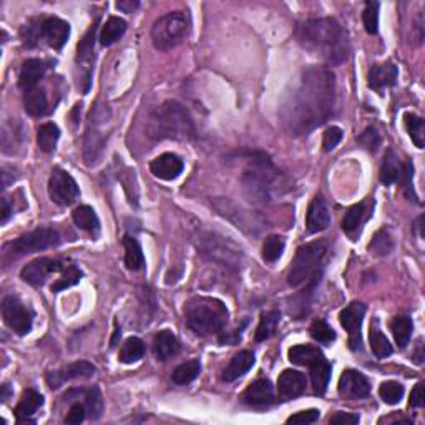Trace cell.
I'll list each match as a JSON object with an SVG mask.
<instances>
[{
	"instance_id": "1",
	"label": "cell",
	"mask_w": 425,
	"mask_h": 425,
	"mask_svg": "<svg viewBox=\"0 0 425 425\" xmlns=\"http://www.w3.org/2000/svg\"><path fill=\"white\" fill-rule=\"evenodd\" d=\"M336 110V77L329 69L301 71L281 107V121L291 135H307L326 123Z\"/></svg>"
},
{
	"instance_id": "2",
	"label": "cell",
	"mask_w": 425,
	"mask_h": 425,
	"mask_svg": "<svg viewBox=\"0 0 425 425\" xmlns=\"http://www.w3.org/2000/svg\"><path fill=\"white\" fill-rule=\"evenodd\" d=\"M297 42L315 57L329 65H340L351 55V42L347 32L336 19H309L297 27Z\"/></svg>"
},
{
	"instance_id": "3",
	"label": "cell",
	"mask_w": 425,
	"mask_h": 425,
	"mask_svg": "<svg viewBox=\"0 0 425 425\" xmlns=\"http://www.w3.org/2000/svg\"><path fill=\"white\" fill-rule=\"evenodd\" d=\"M146 135L155 141H191L196 137V126L187 107L176 100H168L150 115Z\"/></svg>"
},
{
	"instance_id": "4",
	"label": "cell",
	"mask_w": 425,
	"mask_h": 425,
	"mask_svg": "<svg viewBox=\"0 0 425 425\" xmlns=\"http://www.w3.org/2000/svg\"><path fill=\"white\" fill-rule=\"evenodd\" d=\"M184 315H187L189 329L196 336L206 338V336L218 334L225 329L229 313L220 300L200 296L188 302Z\"/></svg>"
},
{
	"instance_id": "5",
	"label": "cell",
	"mask_w": 425,
	"mask_h": 425,
	"mask_svg": "<svg viewBox=\"0 0 425 425\" xmlns=\"http://www.w3.org/2000/svg\"><path fill=\"white\" fill-rule=\"evenodd\" d=\"M327 256V243L319 239L302 244L294 256L291 269L288 275V283L293 288H309L319 281L322 275L324 263Z\"/></svg>"
},
{
	"instance_id": "6",
	"label": "cell",
	"mask_w": 425,
	"mask_h": 425,
	"mask_svg": "<svg viewBox=\"0 0 425 425\" xmlns=\"http://www.w3.org/2000/svg\"><path fill=\"white\" fill-rule=\"evenodd\" d=\"M277 182H281V173L268 155L252 153L243 173V183L250 196L256 201H269L277 189Z\"/></svg>"
},
{
	"instance_id": "7",
	"label": "cell",
	"mask_w": 425,
	"mask_h": 425,
	"mask_svg": "<svg viewBox=\"0 0 425 425\" xmlns=\"http://www.w3.org/2000/svg\"><path fill=\"white\" fill-rule=\"evenodd\" d=\"M288 357L293 364L307 365L311 369V379H313V389L315 394L322 395L326 392L332 365L318 347L309 346V344H297V346L289 349Z\"/></svg>"
},
{
	"instance_id": "8",
	"label": "cell",
	"mask_w": 425,
	"mask_h": 425,
	"mask_svg": "<svg viewBox=\"0 0 425 425\" xmlns=\"http://www.w3.org/2000/svg\"><path fill=\"white\" fill-rule=\"evenodd\" d=\"M189 24L183 12H170L159 17L151 28V40L158 50H171L183 44L188 37Z\"/></svg>"
},
{
	"instance_id": "9",
	"label": "cell",
	"mask_w": 425,
	"mask_h": 425,
	"mask_svg": "<svg viewBox=\"0 0 425 425\" xmlns=\"http://www.w3.org/2000/svg\"><path fill=\"white\" fill-rule=\"evenodd\" d=\"M198 250L209 261L225 264L228 268H239L243 261V251L226 238L214 233H200L196 236Z\"/></svg>"
},
{
	"instance_id": "10",
	"label": "cell",
	"mask_w": 425,
	"mask_h": 425,
	"mask_svg": "<svg viewBox=\"0 0 425 425\" xmlns=\"http://www.w3.org/2000/svg\"><path fill=\"white\" fill-rule=\"evenodd\" d=\"M62 243V236L57 229L53 228H37L31 233L22 234L14 241H10L6 246V252L12 258H20V256L31 254V252H39L57 248Z\"/></svg>"
},
{
	"instance_id": "11",
	"label": "cell",
	"mask_w": 425,
	"mask_h": 425,
	"mask_svg": "<svg viewBox=\"0 0 425 425\" xmlns=\"http://www.w3.org/2000/svg\"><path fill=\"white\" fill-rule=\"evenodd\" d=\"M2 318L3 322L10 327L15 334L25 336L32 331L33 314L28 307L17 296H7L2 301Z\"/></svg>"
},
{
	"instance_id": "12",
	"label": "cell",
	"mask_w": 425,
	"mask_h": 425,
	"mask_svg": "<svg viewBox=\"0 0 425 425\" xmlns=\"http://www.w3.org/2000/svg\"><path fill=\"white\" fill-rule=\"evenodd\" d=\"M49 195L52 198L53 203L60 206H69L75 203L80 195V189L73 176L67 173L65 170L55 168L52 171V176L49 180Z\"/></svg>"
},
{
	"instance_id": "13",
	"label": "cell",
	"mask_w": 425,
	"mask_h": 425,
	"mask_svg": "<svg viewBox=\"0 0 425 425\" xmlns=\"http://www.w3.org/2000/svg\"><path fill=\"white\" fill-rule=\"evenodd\" d=\"M365 314V306L363 302H351L344 307L339 314L340 326L349 332V346L352 351L363 349V319Z\"/></svg>"
},
{
	"instance_id": "14",
	"label": "cell",
	"mask_w": 425,
	"mask_h": 425,
	"mask_svg": "<svg viewBox=\"0 0 425 425\" xmlns=\"http://www.w3.org/2000/svg\"><path fill=\"white\" fill-rule=\"evenodd\" d=\"M372 209H374V201L365 200L363 203L351 206L347 209V213L342 218V229L352 241H356L357 238L363 233V226L372 218Z\"/></svg>"
},
{
	"instance_id": "15",
	"label": "cell",
	"mask_w": 425,
	"mask_h": 425,
	"mask_svg": "<svg viewBox=\"0 0 425 425\" xmlns=\"http://www.w3.org/2000/svg\"><path fill=\"white\" fill-rule=\"evenodd\" d=\"M67 266H63L62 261L58 259H52V258H39L35 261H32V263H28L27 266L22 269V272H20V276H22V279L27 284L31 286H42L45 283V279L50 275H53V272L62 271V269H65Z\"/></svg>"
},
{
	"instance_id": "16",
	"label": "cell",
	"mask_w": 425,
	"mask_h": 425,
	"mask_svg": "<svg viewBox=\"0 0 425 425\" xmlns=\"http://www.w3.org/2000/svg\"><path fill=\"white\" fill-rule=\"evenodd\" d=\"M95 372H96V369L94 364L87 363V361H78V363L69 364V365H65V367L49 372L47 384L50 389L57 390V389H60L65 382L73 381V379L92 377Z\"/></svg>"
},
{
	"instance_id": "17",
	"label": "cell",
	"mask_w": 425,
	"mask_h": 425,
	"mask_svg": "<svg viewBox=\"0 0 425 425\" xmlns=\"http://www.w3.org/2000/svg\"><path fill=\"white\" fill-rule=\"evenodd\" d=\"M338 392L344 399H364L370 392V384L364 374L354 369H346L339 377Z\"/></svg>"
},
{
	"instance_id": "18",
	"label": "cell",
	"mask_w": 425,
	"mask_h": 425,
	"mask_svg": "<svg viewBox=\"0 0 425 425\" xmlns=\"http://www.w3.org/2000/svg\"><path fill=\"white\" fill-rule=\"evenodd\" d=\"M96 25H98V19L95 20V24L88 28L82 40H80L77 47V65L80 69H83V78L82 82H85V94L90 88V78H92V65L95 60V35H96Z\"/></svg>"
},
{
	"instance_id": "19",
	"label": "cell",
	"mask_w": 425,
	"mask_h": 425,
	"mask_svg": "<svg viewBox=\"0 0 425 425\" xmlns=\"http://www.w3.org/2000/svg\"><path fill=\"white\" fill-rule=\"evenodd\" d=\"M40 32L50 47L60 50L70 37V25L58 17H45L40 20Z\"/></svg>"
},
{
	"instance_id": "20",
	"label": "cell",
	"mask_w": 425,
	"mask_h": 425,
	"mask_svg": "<svg viewBox=\"0 0 425 425\" xmlns=\"http://www.w3.org/2000/svg\"><path fill=\"white\" fill-rule=\"evenodd\" d=\"M183 159L175 153H163L151 162L150 170L157 178L165 182H173L183 173Z\"/></svg>"
},
{
	"instance_id": "21",
	"label": "cell",
	"mask_w": 425,
	"mask_h": 425,
	"mask_svg": "<svg viewBox=\"0 0 425 425\" xmlns=\"http://www.w3.org/2000/svg\"><path fill=\"white\" fill-rule=\"evenodd\" d=\"M397 77H399V70L392 62L377 63V65L370 67L369 70L367 75L369 88H372V90L381 94V92H384L385 88L394 87L395 82H397Z\"/></svg>"
},
{
	"instance_id": "22",
	"label": "cell",
	"mask_w": 425,
	"mask_h": 425,
	"mask_svg": "<svg viewBox=\"0 0 425 425\" xmlns=\"http://www.w3.org/2000/svg\"><path fill=\"white\" fill-rule=\"evenodd\" d=\"M331 214L326 201L321 195H318L311 201L309 208L306 213V229L309 233H321V231L329 228Z\"/></svg>"
},
{
	"instance_id": "23",
	"label": "cell",
	"mask_w": 425,
	"mask_h": 425,
	"mask_svg": "<svg viewBox=\"0 0 425 425\" xmlns=\"http://www.w3.org/2000/svg\"><path fill=\"white\" fill-rule=\"evenodd\" d=\"M275 401L272 385L268 379H258L251 382L243 392V402L251 407H266Z\"/></svg>"
},
{
	"instance_id": "24",
	"label": "cell",
	"mask_w": 425,
	"mask_h": 425,
	"mask_svg": "<svg viewBox=\"0 0 425 425\" xmlns=\"http://www.w3.org/2000/svg\"><path fill=\"white\" fill-rule=\"evenodd\" d=\"M306 376L300 370L286 369L277 379V392L283 399H294L306 389Z\"/></svg>"
},
{
	"instance_id": "25",
	"label": "cell",
	"mask_w": 425,
	"mask_h": 425,
	"mask_svg": "<svg viewBox=\"0 0 425 425\" xmlns=\"http://www.w3.org/2000/svg\"><path fill=\"white\" fill-rule=\"evenodd\" d=\"M105 143H107V138L100 132H96V128H92V125L88 126L85 138H83V159H85L88 166H94L98 163L103 153Z\"/></svg>"
},
{
	"instance_id": "26",
	"label": "cell",
	"mask_w": 425,
	"mask_h": 425,
	"mask_svg": "<svg viewBox=\"0 0 425 425\" xmlns=\"http://www.w3.org/2000/svg\"><path fill=\"white\" fill-rule=\"evenodd\" d=\"M45 70H47V67H45V63L39 60V58H28V60H25L19 75L20 88H24V92L35 88L37 83L44 78Z\"/></svg>"
},
{
	"instance_id": "27",
	"label": "cell",
	"mask_w": 425,
	"mask_h": 425,
	"mask_svg": "<svg viewBox=\"0 0 425 425\" xmlns=\"http://www.w3.org/2000/svg\"><path fill=\"white\" fill-rule=\"evenodd\" d=\"M256 359L254 354L250 351H241L239 354H236L231 359V363L226 365L225 370H223V381L225 382H233L236 379L243 377L244 374L250 370L252 365H254Z\"/></svg>"
},
{
	"instance_id": "28",
	"label": "cell",
	"mask_w": 425,
	"mask_h": 425,
	"mask_svg": "<svg viewBox=\"0 0 425 425\" xmlns=\"http://www.w3.org/2000/svg\"><path fill=\"white\" fill-rule=\"evenodd\" d=\"M153 351L159 361H168L180 352V340L170 329H163L155 336Z\"/></svg>"
},
{
	"instance_id": "29",
	"label": "cell",
	"mask_w": 425,
	"mask_h": 425,
	"mask_svg": "<svg viewBox=\"0 0 425 425\" xmlns=\"http://www.w3.org/2000/svg\"><path fill=\"white\" fill-rule=\"evenodd\" d=\"M44 406V397L33 389H27L22 394V399L15 407V417L19 420H28Z\"/></svg>"
},
{
	"instance_id": "30",
	"label": "cell",
	"mask_w": 425,
	"mask_h": 425,
	"mask_svg": "<svg viewBox=\"0 0 425 425\" xmlns=\"http://www.w3.org/2000/svg\"><path fill=\"white\" fill-rule=\"evenodd\" d=\"M49 107V100L45 92L42 88L35 87L31 90H25L24 94V108L31 116H42L45 115Z\"/></svg>"
},
{
	"instance_id": "31",
	"label": "cell",
	"mask_w": 425,
	"mask_h": 425,
	"mask_svg": "<svg viewBox=\"0 0 425 425\" xmlns=\"http://www.w3.org/2000/svg\"><path fill=\"white\" fill-rule=\"evenodd\" d=\"M404 171V166L399 162V157L395 155L394 150H387L384 163H382L381 168V182L385 184V187H390V184L397 183L401 180Z\"/></svg>"
},
{
	"instance_id": "32",
	"label": "cell",
	"mask_w": 425,
	"mask_h": 425,
	"mask_svg": "<svg viewBox=\"0 0 425 425\" xmlns=\"http://www.w3.org/2000/svg\"><path fill=\"white\" fill-rule=\"evenodd\" d=\"M123 248H125V264L130 271H140L145 266V256H143V250L138 243V239L133 236L123 238Z\"/></svg>"
},
{
	"instance_id": "33",
	"label": "cell",
	"mask_w": 425,
	"mask_h": 425,
	"mask_svg": "<svg viewBox=\"0 0 425 425\" xmlns=\"http://www.w3.org/2000/svg\"><path fill=\"white\" fill-rule=\"evenodd\" d=\"M126 32V22L120 17H110L107 20V24L102 27V32H100V44L103 47H110V45L115 44L116 40H120L123 37V33Z\"/></svg>"
},
{
	"instance_id": "34",
	"label": "cell",
	"mask_w": 425,
	"mask_h": 425,
	"mask_svg": "<svg viewBox=\"0 0 425 425\" xmlns=\"http://www.w3.org/2000/svg\"><path fill=\"white\" fill-rule=\"evenodd\" d=\"M73 221L80 229L88 231L92 234H96L100 231V220L92 206H78L73 211Z\"/></svg>"
},
{
	"instance_id": "35",
	"label": "cell",
	"mask_w": 425,
	"mask_h": 425,
	"mask_svg": "<svg viewBox=\"0 0 425 425\" xmlns=\"http://www.w3.org/2000/svg\"><path fill=\"white\" fill-rule=\"evenodd\" d=\"M390 331H392L395 344L404 349L410 340L412 331H414V322H412L409 315H397L390 322Z\"/></svg>"
},
{
	"instance_id": "36",
	"label": "cell",
	"mask_w": 425,
	"mask_h": 425,
	"mask_svg": "<svg viewBox=\"0 0 425 425\" xmlns=\"http://www.w3.org/2000/svg\"><path fill=\"white\" fill-rule=\"evenodd\" d=\"M279 321H281V314L277 313V311H269V313H264L261 315L258 329H256L254 334L256 342H263V340L272 338L277 326H279Z\"/></svg>"
},
{
	"instance_id": "37",
	"label": "cell",
	"mask_w": 425,
	"mask_h": 425,
	"mask_svg": "<svg viewBox=\"0 0 425 425\" xmlns=\"http://www.w3.org/2000/svg\"><path fill=\"white\" fill-rule=\"evenodd\" d=\"M58 138H60V130L55 123H44L40 125L39 132H37V143L39 148L45 153H52L55 150Z\"/></svg>"
},
{
	"instance_id": "38",
	"label": "cell",
	"mask_w": 425,
	"mask_h": 425,
	"mask_svg": "<svg viewBox=\"0 0 425 425\" xmlns=\"http://www.w3.org/2000/svg\"><path fill=\"white\" fill-rule=\"evenodd\" d=\"M370 349H372V352L376 354V357L379 359H385V357H389L392 354V346H390L389 339L385 338L384 334H382V331L379 329L377 321H374L372 326H370Z\"/></svg>"
},
{
	"instance_id": "39",
	"label": "cell",
	"mask_w": 425,
	"mask_h": 425,
	"mask_svg": "<svg viewBox=\"0 0 425 425\" xmlns=\"http://www.w3.org/2000/svg\"><path fill=\"white\" fill-rule=\"evenodd\" d=\"M143 356H145V344H143V340L138 338H130L121 346L119 359L123 364H133L138 363Z\"/></svg>"
},
{
	"instance_id": "40",
	"label": "cell",
	"mask_w": 425,
	"mask_h": 425,
	"mask_svg": "<svg viewBox=\"0 0 425 425\" xmlns=\"http://www.w3.org/2000/svg\"><path fill=\"white\" fill-rule=\"evenodd\" d=\"M201 372V364L200 361H188L182 365H178L171 374V381L175 382L176 385H188L189 382H193L195 379L200 376Z\"/></svg>"
},
{
	"instance_id": "41",
	"label": "cell",
	"mask_w": 425,
	"mask_h": 425,
	"mask_svg": "<svg viewBox=\"0 0 425 425\" xmlns=\"http://www.w3.org/2000/svg\"><path fill=\"white\" fill-rule=\"evenodd\" d=\"M404 123H406L407 132H409V137L412 138V141L415 143V146H417V148H424L425 145L424 119H420V116L415 115V113H406V115H404Z\"/></svg>"
},
{
	"instance_id": "42",
	"label": "cell",
	"mask_w": 425,
	"mask_h": 425,
	"mask_svg": "<svg viewBox=\"0 0 425 425\" xmlns=\"http://www.w3.org/2000/svg\"><path fill=\"white\" fill-rule=\"evenodd\" d=\"M82 394L88 415H90L92 419H100V415H102L103 412V399L98 387H90V389L82 390Z\"/></svg>"
},
{
	"instance_id": "43",
	"label": "cell",
	"mask_w": 425,
	"mask_h": 425,
	"mask_svg": "<svg viewBox=\"0 0 425 425\" xmlns=\"http://www.w3.org/2000/svg\"><path fill=\"white\" fill-rule=\"evenodd\" d=\"M284 248L286 243L283 238L276 236V234L268 236L263 244V259L266 261V263H276V261L283 256Z\"/></svg>"
},
{
	"instance_id": "44",
	"label": "cell",
	"mask_w": 425,
	"mask_h": 425,
	"mask_svg": "<svg viewBox=\"0 0 425 425\" xmlns=\"http://www.w3.org/2000/svg\"><path fill=\"white\" fill-rule=\"evenodd\" d=\"M311 338L314 340H318L319 344H324V346H327V344L334 342L336 340V331L332 329V327L327 324L324 319H318V321H314L311 324Z\"/></svg>"
},
{
	"instance_id": "45",
	"label": "cell",
	"mask_w": 425,
	"mask_h": 425,
	"mask_svg": "<svg viewBox=\"0 0 425 425\" xmlns=\"http://www.w3.org/2000/svg\"><path fill=\"white\" fill-rule=\"evenodd\" d=\"M379 395H381V399L385 404H389V406H395V404H399L402 401L404 385L401 384V382L387 381L384 382V384H381V387H379Z\"/></svg>"
},
{
	"instance_id": "46",
	"label": "cell",
	"mask_w": 425,
	"mask_h": 425,
	"mask_svg": "<svg viewBox=\"0 0 425 425\" xmlns=\"http://www.w3.org/2000/svg\"><path fill=\"white\" fill-rule=\"evenodd\" d=\"M80 279H82V271H80L77 266L65 268V271H63L60 279H57L55 283L52 284V291L58 293V291H63V289H69L71 288V286L80 283Z\"/></svg>"
},
{
	"instance_id": "47",
	"label": "cell",
	"mask_w": 425,
	"mask_h": 425,
	"mask_svg": "<svg viewBox=\"0 0 425 425\" xmlns=\"http://www.w3.org/2000/svg\"><path fill=\"white\" fill-rule=\"evenodd\" d=\"M363 22L365 27V32L370 35H376L379 31V3L377 2H367L363 12Z\"/></svg>"
},
{
	"instance_id": "48",
	"label": "cell",
	"mask_w": 425,
	"mask_h": 425,
	"mask_svg": "<svg viewBox=\"0 0 425 425\" xmlns=\"http://www.w3.org/2000/svg\"><path fill=\"white\" fill-rule=\"evenodd\" d=\"M369 250L376 252L379 256H385L392 251V239L389 238V234L385 231H379L376 238L372 239V243L369 244Z\"/></svg>"
},
{
	"instance_id": "49",
	"label": "cell",
	"mask_w": 425,
	"mask_h": 425,
	"mask_svg": "<svg viewBox=\"0 0 425 425\" xmlns=\"http://www.w3.org/2000/svg\"><path fill=\"white\" fill-rule=\"evenodd\" d=\"M357 141L367 151L376 153L379 146H381V135L377 133V130L374 128V126H369V128L364 130V133H361V137H357Z\"/></svg>"
},
{
	"instance_id": "50",
	"label": "cell",
	"mask_w": 425,
	"mask_h": 425,
	"mask_svg": "<svg viewBox=\"0 0 425 425\" xmlns=\"http://www.w3.org/2000/svg\"><path fill=\"white\" fill-rule=\"evenodd\" d=\"M340 140H342V130H340L339 126H331V128H327L326 132H324V138H322L324 151H332L339 145Z\"/></svg>"
},
{
	"instance_id": "51",
	"label": "cell",
	"mask_w": 425,
	"mask_h": 425,
	"mask_svg": "<svg viewBox=\"0 0 425 425\" xmlns=\"http://www.w3.org/2000/svg\"><path fill=\"white\" fill-rule=\"evenodd\" d=\"M319 417H321V412H319L318 409H309V410H302V412H297V414L291 415V417L286 420V422L307 425V424L318 422Z\"/></svg>"
},
{
	"instance_id": "52",
	"label": "cell",
	"mask_w": 425,
	"mask_h": 425,
	"mask_svg": "<svg viewBox=\"0 0 425 425\" xmlns=\"http://www.w3.org/2000/svg\"><path fill=\"white\" fill-rule=\"evenodd\" d=\"M85 415H87V407H85V404L75 402L73 406L70 407L69 414H67L65 424L78 425L80 422H83V420H85Z\"/></svg>"
},
{
	"instance_id": "53",
	"label": "cell",
	"mask_w": 425,
	"mask_h": 425,
	"mask_svg": "<svg viewBox=\"0 0 425 425\" xmlns=\"http://www.w3.org/2000/svg\"><path fill=\"white\" fill-rule=\"evenodd\" d=\"M329 424L332 425H338V424H359V415H354V414H347V412H338V414H334L332 417L329 419Z\"/></svg>"
},
{
	"instance_id": "54",
	"label": "cell",
	"mask_w": 425,
	"mask_h": 425,
	"mask_svg": "<svg viewBox=\"0 0 425 425\" xmlns=\"http://www.w3.org/2000/svg\"><path fill=\"white\" fill-rule=\"evenodd\" d=\"M424 384L422 382H419L417 385L414 387V390H412L410 394V407H422L424 406Z\"/></svg>"
},
{
	"instance_id": "55",
	"label": "cell",
	"mask_w": 425,
	"mask_h": 425,
	"mask_svg": "<svg viewBox=\"0 0 425 425\" xmlns=\"http://www.w3.org/2000/svg\"><path fill=\"white\" fill-rule=\"evenodd\" d=\"M140 3L133 2V0H120V2H116V8L121 12H125V14H132L135 8H138Z\"/></svg>"
},
{
	"instance_id": "56",
	"label": "cell",
	"mask_w": 425,
	"mask_h": 425,
	"mask_svg": "<svg viewBox=\"0 0 425 425\" xmlns=\"http://www.w3.org/2000/svg\"><path fill=\"white\" fill-rule=\"evenodd\" d=\"M10 214H12V208H10V205H8V200L7 198H2V216H0V223L6 225V223L8 221V218H10Z\"/></svg>"
},
{
	"instance_id": "57",
	"label": "cell",
	"mask_w": 425,
	"mask_h": 425,
	"mask_svg": "<svg viewBox=\"0 0 425 425\" xmlns=\"http://www.w3.org/2000/svg\"><path fill=\"white\" fill-rule=\"evenodd\" d=\"M415 363L417 364H422L424 363V354H422V342H419L417 346V357H414Z\"/></svg>"
}]
</instances>
